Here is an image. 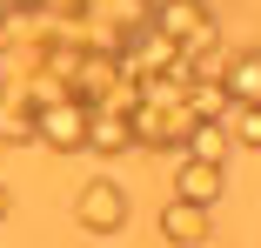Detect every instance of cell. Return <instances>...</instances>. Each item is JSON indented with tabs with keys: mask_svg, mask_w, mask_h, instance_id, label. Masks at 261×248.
Instances as JSON below:
<instances>
[{
	"mask_svg": "<svg viewBox=\"0 0 261 248\" xmlns=\"http://www.w3.org/2000/svg\"><path fill=\"white\" fill-rule=\"evenodd\" d=\"M7 215H14V188L0 181V221H7Z\"/></svg>",
	"mask_w": 261,
	"mask_h": 248,
	"instance_id": "7c38bea8",
	"label": "cell"
},
{
	"mask_svg": "<svg viewBox=\"0 0 261 248\" xmlns=\"http://www.w3.org/2000/svg\"><path fill=\"white\" fill-rule=\"evenodd\" d=\"M221 194H228V168H221V161H194V155H174V202L215 208Z\"/></svg>",
	"mask_w": 261,
	"mask_h": 248,
	"instance_id": "3957f363",
	"label": "cell"
},
{
	"mask_svg": "<svg viewBox=\"0 0 261 248\" xmlns=\"http://www.w3.org/2000/svg\"><path fill=\"white\" fill-rule=\"evenodd\" d=\"M221 128H228V141H234V147H261V108L234 101V108L221 114Z\"/></svg>",
	"mask_w": 261,
	"mask_h": 248,
	"instance_id": "8fae6325",
	"label": "cell"
},
{
	"mask_svg": "<svg viewBox=\"0 0 261 248\" xmlns=\"http://www.w3.org/2000/svg\"><path fill=\"white\" fill-rule=\"evenodd\" d=\"M127 215H134L127 181H114V175H94V181L74 194V228H81V235H121Z\"/></svg>",
	"mask_w": 261,
	"mask_h": 248,
	"instance_id": "6da1fadb",
	"label": "cell"
},
{
	"mask_svg": "<svg viewBox=\"0 0 261 248\" xmlns=\"http://www.w3.org/2000/svg\"><path fill=\"white\" fill-rule=\"evenodd\" d=\"M87 121H94V108L74 101V94H61V101H47V108H40V121H34V147L81 155V147H87Z\"/></svg>",
	"mask_w": 261,
	"mask_h": 248,
	"instance_id": "7a4b0ae2",
	"label": "cell"
},
{
	"mask_svg": "<svg viewBox=\"0 0 261 248\" xmlns=\"http://www.w3.org/2000/svg\"><path fill=\"white\" fill-rule=\"evenodd\" d=\"M181 155H194V161H221V168H228L234 141H228V128H221V121H194V128H188V141H181Z\"/></svg>",
	"mask_w": 261,
	"mask_h": 248,
	"instance_id": "9c48e42d",
	"label": "cell"
},
{
	"mask_svg": "<svg viewBox=\"0 0 261 248\" xmlns=\"http://www.w3.org/2000/svg\"><path fill=\"white\" fill-rule=\"evenodd\" d=\"M81 155H100V161L134 155V128H127V114H94V121H87V147H81Z\"/></svg>",
	"mask_w": 261,
	"mask_h": 248,
	"instance_id": "ba28073f",
	"label": "cell"
},
{
	"mask_svg": "<svg viewBox=\"0 0 261 248\" xmlns=\"http://www.w3.org/2000/svg\"><path fill=\"white\" fill-rule=\"evenodd\" d=\"M221 87H228V101H248V108H261V47L221 54Z\"/></svg>",
	"mask_w": 261,
	"mask_h": 248,
	"instance_id": "52a82bcc",
	"label": "cell"
},
{
	"mask_svg": "<svg viewBox=\"0 0 261 248\" xmlns=\"http://www.w3.org/2000/svg\"><path fill=\"white\" fill-rule=\"evenodd\" d=\"M34 121H40V108L0 81V147H34Z\"/></svg>",
	"mask_w": 261,
	"mask_h": 248,
	"instance_id": "8992f818",
	"label": "cell"
},
{
	"mask_svg": "<svg viewBox=\"0 0 261 248\" xmlns=\"http://www.w3.org/2000/svg\"><path fill=\"white\" fill-rule=\"evenodd\" d=\"M207 235H215L207 208H194V202H168V208H161V241H168V248H201Z\"/></svg>",
	"mask_w": 261,
	"mask_h": 248,
	"instance_id": "5b68a950",
	"label": "cell"
},
{
	"mask_svg": "<svg viewBox=\"0 0 261 248\" xmlns=\"http://www.w3.org/2000/svg\"><path fill=\"white\" fill-rule=\"evenodd\" d=\"M147 27H154V34H168L174 47H188L194 34L215 27V14H207V0H154V7H147Z\"/></svg>",
	"mask_w": 261,
	"mask_h": 248,
	"instance_id": "277c9868",
	"label": "cell"
},
{
	"mask_svg": "<svg viewBox=\"0 0 261 248\" xmlns=\"http://www.w3.org/2000/svg\"><path fill=\"white\" fill-rule=\"evenodd\" d=\"M181 108H188L194 121H221L234 101H228V87H221V81H188V87H181Z\"/></svg>",
	"mask_w": 261,
	"mask_h": 248,
	"instance_id": "30bf717a",
	"label": "cell"
}]
</instances>
